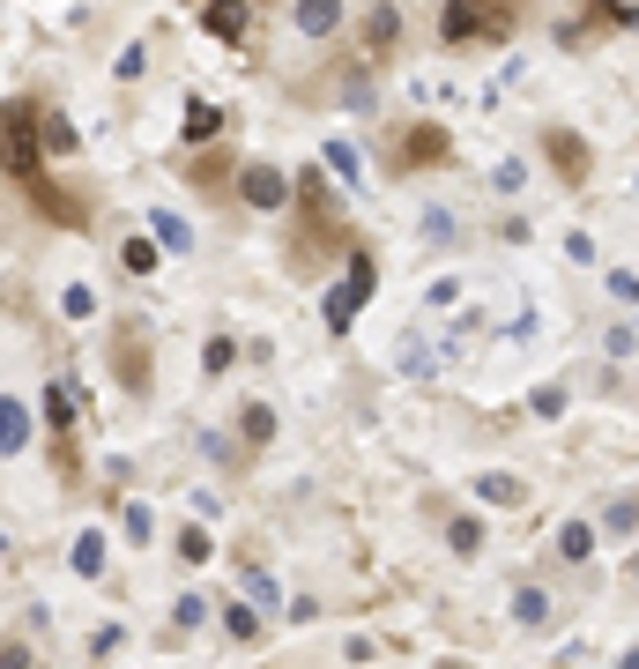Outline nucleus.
<instances>
[{
	"label": "nucleus",
	"mask_w": 639,
	"mask_h": 669,
	"mask_svg": "<svg viewBox=\"0 0 639 669\" xmlns=\"http://www.w3.org/2000/svg\"><path fill=\"white\" fill-rule=\"evenodd\" d=\"M327 253H357V239H349L343 201L327 194V172L305 164V172H297V201H291V268L320 275L327 268Z\"/></svg>",
	"instance_id": "f257e3e1"
},
{
	"label": "nucleus",
	"mask_w": 639,
	"mask_h": 669,
	"mask_svg": "<svg viewBox=\"0 0 639 669\" xmlns=\"http://www.w3.org/2000/svg\"><path fill=\"white\" fill-rule=\"evenodd\" d=\"M38 172H45V104L38 90H23V98H8V179L30 186Z\"/></svg>",
	"instance_id": "f03ea898"
},
{
	"label": "nucleus",
	"mask_w": 639,
	"mask_h": 669,
	"mask_svg": "<svg viewBox=\"0 0 639 669\" xmlns=\"http://www.w3.org/2000/svg\"><path fill=\"white\" fill-rule=\"evenodd\" d=\"M439 164H454V134H446L439 120H409V126H394V142H387V172H439Z\"/></svg>",
	"instance_id": "7ed1b4c3"
},
{
	"label": "nucleus",
	"mask_w": 639,
	"mask_h": 669,
	"mask_svg": "<svg viewBox=\"0 0 639 669\" xmlns=\"http://www.w3.org/2000/svg\"><path fill=\"white\" fill-rule=\"evenodd\" d=\"M23 194H30V209H38L45 223H60V231H98V201L82 194V186H60V179L38 172Z\"/></svg>",
	"instance_id": "20e7f679"
},
{
	"label": "nucleus",
	"mask_w": 639,
	"mask_h": 669,
	"mask_svg": "<svg viewBox=\"0 0 639 669\" xmlns=\"http://www.w3.org/2000/svg\"><path fill=\"white\" fill-rule=\"evenodd\" d=\"M112 372H120L126 395H149V379H156V343H149L142 321H120V327H112Z\"/></svg>",
	"instance_id": "39448f33"
},
{
	"label": "nucleus",
	"mask_w": 639,
	"mask_h": 669,
	"mask_svg": "<svg viewBox=\"0 0 639 669\" xmlns=\"http://www.w3.org/2000/svg\"><path fill=\"white\" fill-rule=\"evenodd\" d=\"M179 172H186V186H201L209 201H223L231 186H239V156H231L223 142H209V149H194V156H186Z\"/></svg>",
	"instance_id": "423d86ee"
},
{
	"label": "nucleus",
	"mask_w": 639,
	"mask_h": 669,
	"mask_svg": "<svg viewBox=\"0 0 639 669\" xmlns=\"http://www.w3.org/2000/svg\"><path fill=\"white\" fill-rule=\"evenodd\" d=\"M372 275H379V268H372V253L357 246V253H349V275H343V291L327 297V335H343V327L357 321V305L372 297Z\"/></svg>",
	"instance_id": "0eeeda50"
},
{
	"label": "nucleus",
	"mask_w": 639,
	"mask_h": 669,
	"mask_svg": "<svg viewBox=\"0 0 639 669\" xmlns=\"http://www.w3.org/2000/svg\"><path fill=\"white\" fill-rule=\"evenodd\" d=\"M239 201L261 209V216H275L283 201H297V179H283L275 164H246V172H239Z\"/></svg>",
	"instance_id": "6e6552de"
},
{
	"label": "nucleus",
	"mask_w": 639,
	"mask_h": 669,
	"mask_svg": "<svg viewBox=\"0 0 639 669\" xmlns=\"http://www.w3.org/2000/svg\"><path fill=\"white\" fill-rule=\"evenodd\" d=\"M542 156H550V172L566 179V186H588L595 156H588V142H580V134H566V126H542Z\"/></svg>",
	"instance_id": "1a4fd4ad"
},
{
	"label": "nucleus",
	"mask_w": 639,
	"mask_h": 669,
	"mask_svg": "<svg viewBox=\"0 0 639 669\" xmlns=\"http://www.w3.org/2000/svg\"><path fill=\"white\" fill-rule=\"evenodd\" d=\"M476 8V23H484V45H506L520 30V16H528V0H468Z\"/></svg>",
	"instance_id": "9d476101"
},
{
	"label": "nucleus",
	"mask_w": 639,
	"mask_h": 669,
	"mask_svg": "<svg viewBox=\"0 0 639 669\" xmlns=\"http://www.w3.org/2000/svg\"><path fill=\"white\" fill-rule=\"evenodd\" d=\"M617 23H632L625 0H588V16H580L572 30H558V38H566V45H595V30H617Z\"/></svg>",
	"instance_id": "9b49d317"
},
{
	"label": "nucleus",
	"mask_w": 639,
	"mask_h": 669,
	"mask_svg": "<svg viewBox=\"0 0 639 669\" xmlns=\"http://www.w3.org/2000/svg\"><path fill=\"white\" fill-rule=\"evenodd\" d=\"M253 23V0H201V30L209 38H246Z\"/></svg>",
	"instance_id": "f8f14e48"
},
{
	"label": "nucleus",
	"mask_w": 639,
	"mask_h": 669,
	"mask_svg": "<svg viewBox=\"0 0 639 669\" xmlns=\"http://www.w3.org/2000/svg\"><path fill=\"white\" fill-rule=\"evenodd\" d=\"M394 52H402V16L379 0V8L365 16V60H394Z\"/></svg>",
	"instance_id": "ddd939ff"
},
{
	"label": "nucleus",
	"mask_w": 639,
	"mask_h": 669,
	"mask_svg": "<svg viewBox=\"0 0 639 669\" xmlns=\"http://www.w3.org/2000/svg\"><path fill=\"white\" fill-rule=\"evenodd\" d=\"M439 38H446V45H484V23H476V8H468V0H446V8H439Z\"/></svg>",
	"instance_id": "4468645a"
},
{
	"label": "nucleus",
	"mask_w": 639,
	"mask_h": 669,
	"mask_svg": "<svg viewBox=\"0 0 639 669\" xmlns=\"http://www.w3.org/2000/svg\"><path fill=\"white\" fill-rule=\"evenodd\" d=\"M335 23H343L335 0H297V30H305V38H335Z\"/></svg>",
	"instance_id": "2eb2a0df"
},
{
	"label": "nucleus",
	"mask_w": 639,
	"mask_h": 669,
	"mask_svg": "<svg viewBox=\"0 0 639 669\" xmlns=\"http://www.w3.org/2000/svg\"><path fill=\"white\" fill-rule=\"evenodd\" d=\"M216 134H223V112H216V104H201V98H194V104H186V142L201 149V142H216Z\"/></svg>",
	"instance_id": "dca6fc26"
},
{
	"label": "nucleus",
	"mask_w": 639,
	"mask_h": 669,
	"mask_svg": "<svg viewBox=\"0 0 639 669\" xmlns=\"http://www.w3.org/2000/svg\"><path fill=\"white\" fill-rule=\"evenodd\" d=\"M514 618L528 625V632H542V625H550V595L542 588H514Z\"/></svg>",
	"instance_id": "f3484780"
},
{
	"label": "nucleus",
	"mask_w": 639,
	"mask_h": 669,
	"mask_svg": "<svg viewBox=\"0 0 639 669\" xmlns=\"http://www.w3.org/2000/svg\"><path fill=\"white\" fill-rule=\"evenodd\" d=\"M45 417L60 424V439L74 432V387H68V379H52V387H45Z\"/></svg>",
	"instance_id": "a211bd4d"
},
{
	"label": "nucleus",
	"mask_w": 639,
	"mask_h": 669,
	"mask_svg": "<svg viewBox=\"0 0 639 669\" xmlns=\"http://www.w3.org/2000/svg\"><path fill=\"white\" fill-rule=\"evenodd\" d=\"M239 432H246V446H268V439H275V409H268V402H246Z\"/></svg>",
	"instance_id": "6ab92c4d"
},
{
	"label": "nucleus",
	"mask_w": 639,
	"mask_h": 669,
	"mask_svg": "<svg viewBox=\"0 0 639 669\" xmlns=\"http://www.w3.org/2000/svg\"><path fill=\"white\" fill-rule=\"evenodd\" d=\"M446 544L462 550V558H476V550H484V520H468V514H454V520H446Z\"/></svg>",
	"instance_id": "aec40b11"
},
{
	"label": "nucleus",
	"mask_w": 639,
	"mask_h": 669,
	"mask_svg": "<svg viewBox=\"0 0 639 669\" xmlns=\"http://www.w3.org/2000/svg\"><path fill=\"white\" fill-rule=\"evenodd\" d=\"M588 550H595V528H588V520H566V528H558V558H572V566H580Z\"/></svg>",
	"instance_id": "412c9836"
},
{
	"label": "nucleus",
	"mask_w": 639,
	"mask_h": 669,
	"mask_svg": "<svg viewBox=\"0 0 639 669\" xmlns=\"http://www.w3.org/2000/svg\"><path fill=\"white\" fill-rule=\"evenodd\" d=\"M0 432H8V454H23V446H30V424H23V402H16V395L0 402Z\"/></svg>",
	"instance_id": "4be33fe9"
},
{
	"label": "nucleus",
	"mask_w": 639,
	"mask_h": 669,
	"mask_svg": "<svg viewBox=\"0 0 639 669\" xmlns=\"http://www.w3.org/2000/svg\"><path fill=\"white\" fill-rule=\"evenodd\" d=\"M120 268L126 275H156V246H149V239H126V246H120Z\"/></svg>",
	"instance_id": "5701e85b"
},
{
	"label": "nucleus",
	"mask_w": 639,
	"mask_h": 669,
	"mask_svg": "<svg viewBox=\"0 0 639 669\" xmlns=\"http://www.w3.org/2000/svg\"><path fill=\"white\" fill-rule=\"evenodd\" d=\"M223 632H231V640H261V618H253L246 602H231V610H223Z\"/></svg>",
	"instance_id": "b1692460"
},
{
	"label": "nucleus",
	"mask_w": 639,
	"mask_h": 669,
	"mask_svg": "<svg viewBox=\"0 0 639 669\" xmlns=\"http://www.w3.org/2000/svg\"><path fill=\"white\" fill-rule=\"evenodd\" d=\"M45 149L52 156H74V126L60 120V112H45Z\"/></svg>",
	"instance_id": "393cba45"
},
{
	"label": "nucleus",
	"mask_w": 639,
	"mask_h": 669,
	"mask_svg": "<svg viewBox=\"0 0 639 669\" xmlns=\"http://www.w3.org/2000/svg\"><path fill=\"white\" fill-rule=\"evenodd\" d=\"M231 357H239V343H231V335H216V343L201 349V372H231Z\"/></svg>",
	"instance_id": "a878e982"
},
{
	"label": "nucleus",
	"mask_w": 639,
	"mask_h": 669,
	"mask_svg": "<svg viewBox=\"0 0 639 669\" xmlns=\"http://www.w3.org/2000/svg\"><path fill=\"white\" fill-rule=\"evenodd\" d=\"M484 498H491V506H520L528 491H520L514 476H484Z\"/></svg>",
	"instance_id": "bb28decb"
},
{
	"label": "nucleus",
	"mask_w": 639,
	"mask_h": 669,
	"mask_svg": "<svg viewBox=\"0 0 639 669\" xmlns=\"http://www.w3.org/2000/svg\"><path fill=\"white\" fill-rule=\"evenodd\" d=\"M104 566V536H82V544H74V572H98Z\"/></svg>",
	"instance_id": "cd10ccee"
},
{
	"label": "nucleus",
	"mask_w": 639,
	"mask_h": 669,
	"mask_svg": "<svg viewBox=\"0 0 639 669\" xmlns=\"http://www.w3.org/2000/svg\"><path fill=\"white\" fill-rule=\"evenodd\" d=\"M179 558L201 566V558H209V528H186V536H179Z\"/></svg>",
	"instance_id": "c85d7f7f"
},
{
	"label": "nucleus",
	"mask_w": 639,
	"mask_h": 669,
	"mask_svg": "<svg viewBox=\"0 0 639 669\" xmlns=\"http://www.w3.org/2000/svg\"><path fill=\"white\" fill-rule=\"evenodd\" d=\"M617 669H639V655H625V662H617Z\"/></svg>",
	"instance_id": "c756f323"
},
{
	"label": "nucleus",
	"mask_w": 639,
	"mask_h": 669,
	"mask_svg": "<svg viewBox=\"0 0 639 669\" xmlns=\"http://www.w3.org/2000/svg\"><path fill=\"white\" fill-rule=\"evenodd\" d=\"M632 588H639V558H632Z\"/></svg>",
	"instance_id": "7c9ffc66"
}]
</instances>
